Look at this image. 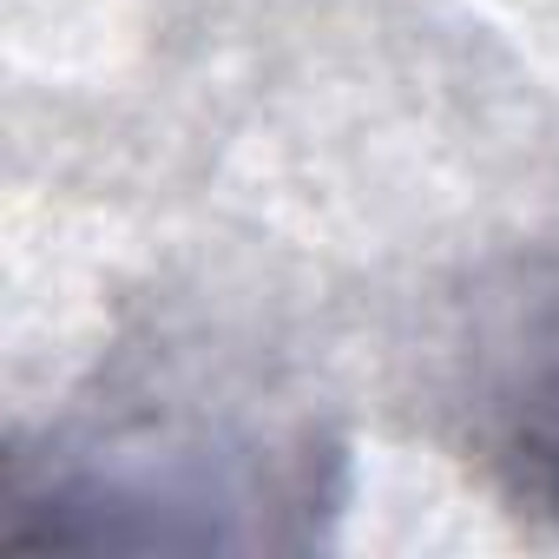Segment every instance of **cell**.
<instances>
[{"mask_svg":"<svg viewBox=\"0 0 559 559\" xmlns=\"http://www.w3.org/2000/svg\"><path fill=\"white\" fill-rule=\"evenodd\" d=\"M317 507V454L230 428H112L60 454H14V546H250V513Z\"/></svg>","mask_w":559,"mask_h":559,"instance_id":"1","label":"cell"},{"mask_svg":"<svg viewBox=\"0 0 559 559\" xmlns=\"http://www.w3.org/2000/svg\"><path fill=\"white\" fill-rule=\"evenodd\" d=\"M448 421L520 520L559 526V257H513L461 297Z\"/></svg>","mask_w":559,"mask_h":559,"instance_id":"2","label":"cell"}]
</instances>
